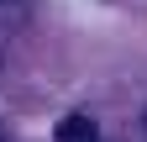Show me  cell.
Returning <instances> with one entry per match:
<instances>
[{"label": "cell", "instance_id": "obj_1", "mask_svg": "<svg viewBox=\"0 0 147 142\" xmlns=\"http://www.w3.org/2000/svg\"><path fill=\"white\" fill-rule=\"evenodd\" d=\"M53 142H100V126H95L84 111H74V116H63V121H58Z\"/></svg>", "mask_w": 147, "mask_h": 142}, {"label": "cell", "instance_id": "obj_2", "mask_svg": "<svg viewBox=\"0 0 147 142\" xmlns=\"http://www.w3.org/2000/svg\"><path fill=\"white\" fill-rule=\"evenodd\" d=\"M142 121H147V116H142Z\"/></svg>", "mask_w": 147, "mask_h": 142}]
</instances>
